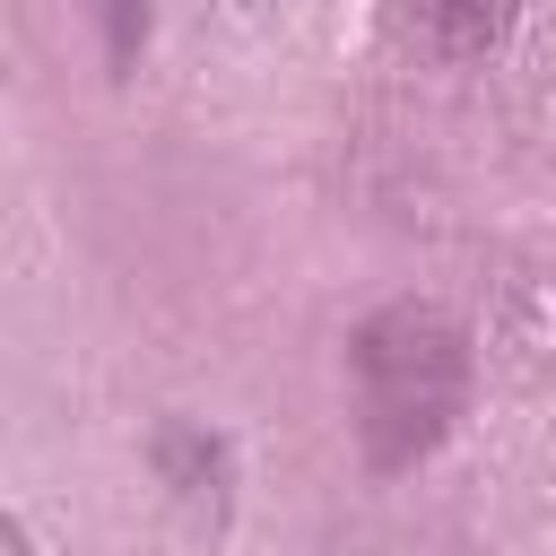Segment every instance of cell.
I'll return each mask as SVG.
<instances>
[{"instance_id":"obj_2","label":"cell","mask_w":556,"mask_h":556,"mask_svg":"<svg viewBox=\"0 0 556 556\" xmlns=\"http://www.w3.org/2000/svg\"><path fill=\"white\" fill-rule=\"evenodd\" d=\"M408 17L434 35V52L452 61H478L495 35H504V0H408Z\"/></svg>"},{"instance_id":"obj_1","label":"cell","mask_w":556,"mask_h":556,"mask_svg":"<svg viewBox=\"0 0 556 556\" xmlns=\"http://www.w3.org/2000/svg\"><path fill=\"white\" fill-rule=\"evenodd\" d=\"M348 374H356L365 460L391 478V469H417L452 434V417L469 400V339L443 304H382L348 339Z\"/></svg>"},{"instance_id":"obj_3","label":"cell","mask_w":556,"mask_h":556,"mask_svg":"<svg viewBox=\"0 0 556 556\" xmlns=\"http://www.w3.org/2000/svg\"><path fill=\"white\" fill-rule=\"evenodd\" d=\"M96 35H104V61L113 70H139V43H148V0H87Z\"/></svg>"}]
</instances>
